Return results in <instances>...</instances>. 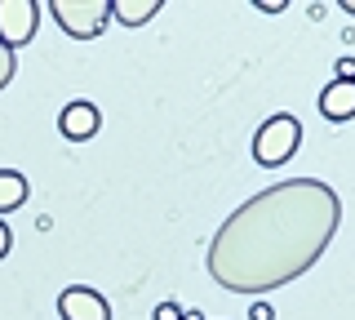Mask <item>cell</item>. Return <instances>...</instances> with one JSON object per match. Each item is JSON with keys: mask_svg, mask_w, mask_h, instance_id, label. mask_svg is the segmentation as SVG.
<instances>
[{"mask_svg": "<svg viewBox=\"0 0 355 320\" xmlns=\"http://www.w3.org/2000/svg\"><path fill=\"white\" fill-rule=\"evenodd\" d=\"M342 201L320 178L271 183L249 196L209 240L205 267L227 294L258 298L306 276L338 236Z\"/></svg>", "mask_w": 355, "mask_h": 320, "instance_id": "cell-1", "label": "cell"}, {"mask_svg": "<svg viewBox=\"0 0 355 320\" xmlns=\"http://www.w3.org/2000/svg\"><path fill=\"white\" fill-rule=\"evenodd\" d=\"M297 142H302L297 116L275 112V116H266L258 125V134H253V160H258L262 169H280V165L297 151Z\"/></svg>", "mask_w": 355, "mask_h": 320, "instance_id": "cell-2", "label": "cell"}, {"mask_svg": "<svg viewBox=\"0 0 355 320\" xmlns=\"http://www.w3.org/2000/svg\"><path fill=\"white\" fill-rule=\"evenodd\" d=\"M49 14L71 40H98L111 23V0H49Z\"/></svg>", "mask_w": 355, "mask_h": 320, "instance_id": "cell-3", "label": "cell"}, {"mask_svg": "<svg viewBox=\"0 0 355 320\" xmlns=\"http://www.w3.org/2000/svg\"><path fill=\"white\" fill-rule=\"evenodd\" d=\"M36 27H40V5L31 0H0V45L18 49L27 40H36Z\"/></svg>", "mask_w": 355, "mask_h": 320, "instance_id": "cell-4", "label": "cell"}, {"mask_svg": "<svg viewBox=\"0 0 355 320\" xmlns=\"http://www.w3.org/2000/svg\"><path fill=\"white\" fill-rule=\"evenodd\" d=\"M58 316L62 320H111V303L89 285H67L58 294Z\"/></svg>", "mask_w": 355, "mask_h": 320, "instance_id": "cell-5", "label": "cell"}, {"mask_svg": "<svg viewBox=\"0 0 355 320\" xmlns=\"http://www.w3.org/2000/svg\"><path fill=\"white\" fill-rule=\"evenodd\" d=\"M98 125H103V112H98L89 98H71V103L58 112V134L67 142H85L98 134Z\"/></svg>", "mask_w": 355, "mask_h": 320, "instance_id": "cell-6", "label": "cell"}, {"mask_svg": "<svg viewBox=\"0 0 355 320\" xmlns=\"http://www.w3.org/2000/svg\"><path fill=\"white\" fill-rule=\"evenodd\" d=\"M320 116L342 125V120H355V81H333L320 90Z\"/></svg>", "mask_w": 355, "mask_h": 320, "instance_id": "cell-7", "label": "cell"}, {"mask_svg": "<svg viewBox=\"0 0 355 320\" xmlns=\"http://www.w3.org/2000/svg\"><path fill=\"white\" fill-rule=\"evenodd\" d=\"M160 5L164 0H111V18L125 23V27H142L160 14Z\"/></svg>", "mask_w": 355, "mask_h": 320, "instance_id": "cell-8", "label": "cell"}, {"mask_svg": "<svg viewBox=\"0 0 355 320\" xmlns=\"http://www.w3.org/2000/svg\"><path fill=\"white\" fill-rule=\"evenodd\" d=\"M27 196H31V183L22 178L18 169H0V218L14 214V209H22Z\"/></svg>", "mask_w": 355, "mask_h": 320, "instance_id": "cell-9", "label": "cell"}, {"mask_svg": "<svg viewBox=\"0 0 355 320\" xmlns=\"http://www.w3.org/2000/svg\"><path fill=\"white\" fill-rule=\"evenodd\" d=\"M14 71H18V58H14V49H9V45H0V90H5V85L14 81Z\"/></svg>", "mask_w": 355, "mask_h": 320, "instance_id": "cell-10", "label": "cell"}, {"mask_svg": "<svg viewBox=\"0 0 355 320\" xmlns=\"http://www.w3.org/2000/svg\"><path fill=\"white\" fill-rule=\"evenodd\" d=\"M249 320H275V307H271V303H262V298H258V303L249 307Z\"/></svg>", "mask_w": 355, "mask_h": 320, "instance_id": "cell-11", "label": "cell"}, {"mask_svg": "<svg viewBox=\"0 0 355 320\" xmlns=\"http://www.w3.org/2000/svg\"><path fill=\"white\" fill-rule=\"evenodd\" d=\"M9 249H14V231L5 227V218H0V262L9 258Z\"/></svg>", "mask_w": 355, "mask_h": 320, "instance_id": "cell-12", "label": "cell"}, {"mask_svg": "<svg viewBox=\"0 0 355 320\" xmlns=\"http://www.w3.org/2000/svg\"><path fill=\"white\" fill-rule=\"evenodd\" d=\"M155 320H182V307H178V303H160V307H155Z\"/></svg>", "mask_w": 355, "mask_h": 320, "instance_id": "cell-13", "label": "cell"}, {"mask_svg": "<svg viewBox=\"0 0 355 320\" xmlns=\"http://www.w3.org/2000/svg\"><path fill=\"white\" fill-rule=\"evenodd\" d=\"M338 81H355V58H342L338 62Z\"/></svg>", "mask_w": 355, "mask_h": 320, "instance_id": "cell-14", "label": "cell"}, {"mask_svg": "<svg viewBox=\"0 0 355 320\" xmlns=\"http://www.w3.org/2000/svg\"><path fill=\"white\" fill-rule=\"evenodd\" d=\"M258 9H262V14H280L284 0H258Z\"/></svg>", "mask_w": 355, "mask_h": 320, "instance_id": "cell-15", "label": "cell"}, {"mask_svg": "<svg viewBox=\"0 0 355 320\" xmlns=\"http://www.w3.org/2000/svg\"><path fill=\"white\" fill-rule=\"evenodd\" d=\"M342 9H347V14L355 18V0H342Z\"/></svg>", "mask_w": 355, "mask_h": 320, "instance_id": "cell-16", "label": "cell"}, {"mask_svg": "<svg viewBox=\"0 0 355 320\" xmlns=\"http://www.w3.org/2000/svg\"><path fill=\"white\" fill-rule=\"evenodd\" d=\"M182 320H205V316H200V312H182Z\"/></svg>", "mask_w": 355, "mask_h": 320, "instance_id": "cell-17", "label": "cell"}]
</instances>
